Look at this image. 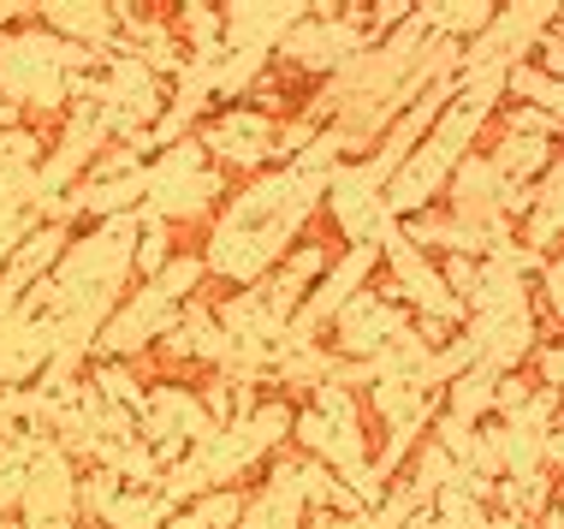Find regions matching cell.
<instances>
[{
	"mask_svg": "<svg viewBox=\"0 0 564 529\" xmlns=\"http://www.w3.org/2000/svg\"><path fill=\"white\" fill-rule=\"evenodd\" d=\"M362 54V30H350L333 7H310V19L292 24V36L273 48V72L310 84V78H333L350 60Z\"/></svg>",
	"mask_w": 564,
	"mask_h": 529,
	"instance_id": "2",
	"label": "cell"
},
{
	"mask_svg": "<svg viewBox=\"0 0 564 529\" xmlns=\"http://www.w3.org/2000/svg\"><path fill=\"white\" fill-rule=\"evenodd\" d=\"M273 131H280V119H268L262 108H250V101H238V108H215L196 126V143H203L208 168H220L226 179H256L273 168Z\"/></svg>",
	"mask_w": 564,
	"mask_h": 529,
	"instance_id": "1",
	"label": "cell"
},
{
	"mask_svg": "<svg viewBox=\"0 0 564 529\" xmlns=\"http://www.w3.org/2000/svg\"><path fill=\"white\" fill-rule=\"evenodd\" d=\"M541 315H546V322H553V327H564V250H553V256H546V262H541Z\"/></svg>",
	"mask_w": 564,
	"mask_h": 529,
	"instance_id": "10",
	"label": "cell"
},
{
	"mask_svg": "<svg viewBox=\"0 0 564 529\" xmlns=\"http://www.w3.org/2000/svg\"><path fill=\"white\" fill-rule=\"evenodd\" d=\"M166 518H173V506L161 500V488H126L119 500L108 506V529H161Z\"/></svg>",
	"mask_w": 564,
	"mask_h": 529,
	"instance_id": "7",
	"label": "cell"
},
{
	"mask_svg": "<svg viewBox=\"0 0 564 529\" xmlns=\"http://www.w3.org/2000/svg\"><path fill=\"white\" fill-rule=\"evenodd\" d=\"M404 322H410V310L399 304V285H392L387 274H375V280L362 285V292L350 298V304L327 322V339H322V345H327L333 357H357V363H369L380 345L399 334Z\"/></svg>",
	"mask_w": 564,
	"mask_h": 529,
	"instance_id": "3",
	"label": "cell"
},
{
	"mask_svg": "<svg viewBox=\"0 0 564 529\" xmlns=\"http://www.w3.org/2000/svg\"><path fill=\"white\" fill-rule=\"evenodd\" d=\"M404 529H446V518H440L434 506H422V511H410V523Z\"/></svg>",
	"mask_w": 564,
	"mask_h": 529,
	"instance_id": "12",
	"label": "cell"
},
{
	"mask_svg": "<svg viewBox=\"0 0 564 529\" xmlns=\"http://www.w3.org/2000/svg\"><path fill=\"white\" fill-rule=\"evenodd\" d=\"M303 19H310V0H232V7H220V48L273 54Z\"/></svg>",
	"mask_w": 564,
	"mask_h": 529,
	"instance_id": "4",
	"label": "cell"
},
{
	"mask_svg": "<svg viewBox=\"0 0 564 529\" xmlns=\"http://www.w3.org/2000/svg\"><path fill=\"white\" fill-rule=\"evenodd\" d=\"M243 500H250V488H208L203 500L185 506V518H191L196 529H238Z\"/></svg>",
	"mask_w": 564,
	"mask_h": 529,
	"instance_id": "9",
	"label": "cell"
},
{
	"mask_svg": "<svg viewBox=\"0 0 564 529\" xmlns=\"http://www.w3.org/2000/svg\"><path fill=\"white\" fill-rule=\"evenodd\" d=\"M36 24L48 30V36L72 42V48H89V54H108L113 42H119L113 0H42Z\"/></svg>",
	"mask_w": 564,
	"mask_h": 529,
	"instance_id": "5",
	"label": "cell"
},
{
	"mask_svg": "<svg viewBox=\"0 0 564 529\" xmlns=\"http://www.w3.org/2000/svg\"><path fill=\"white\" fill-rule=\"evenodd\" d=\"M494 392H499V375L476 363V369H464L446 392H440V411L457 417V422H487L494 417Z\"/></svg>",
	"mask_w": 564,
	"mask_h": 529,
	"instance_id": "6",
	"label": "cell"
},
{
	"mask_svg": "<svg viewBox=\"0 0 564 529\" xmlns=\"http://www.w3.org/2000/svg\"><path fill=\"white\" fill-rule=\"evenodd\" d=\"M541 471L553 482H564V417H558V429L546 434V446H541Z\"/></svg>",
	"mask_w": 564,
	"mask_h": 529,
	"instance_id": "11",
	"label": "cell"
},
{
	"mask_svg": "<svg viewBox=\"0 0 564 529\" xmlns=\"http://www.w3.org/2000/svg\"><path fill=\"white\" fill-rule=\"evenodd\" d=\"M149 285H155V292H166L173 304H196V292L208 285V268H203V256H196V250H178Z\"/></svg>",
	"mask_w": 564,
	"mask_h": 529,
	"instance_id": "8",
	"label": "cell"
}]
</instances>
